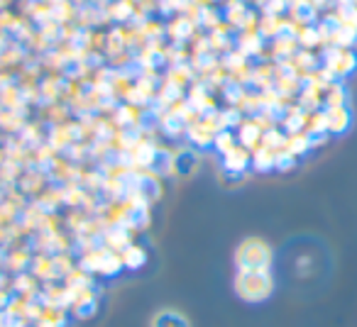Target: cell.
<instances>
[{
  "label": "cell",
  "mask_w": 357,
  "mask_h": 327,
  "mask_svg": "<svg viewBox=\"0 0 357 327\" xmlns=\"http://www.w3.org/2000/svg\"><path fill=\"white\" fill-rule=\"evenodd\" d=\"M240 264L243 271H264L269 264V249L262 242H245L240 249Z\"/></svg>",
  "instance_id": "obj_2"
},
{
  "label": "cell",
  "mask_w": 357,
  "mask_h": 327,
  "mask_svg": "<svg viewBox=\"0 0 357 327\" xmlns=\"http://www.w3.org/2000/svg\"><path fill=\"white\" fill-rule=\"evenodd\" d=\"M269 276L264 271H243L238 281V291L248 301H262L264 296H269Z\"/></svg>",
  "instance_id": "obj_1"
},
{
  "label": "cell",
  "mask_w": 357,
  "mask_h": 327,
  "mask_svg": "<svg viewBox=\"0 0 357 327\" xmlns=\"http://www.w3.org/2000/svg\"><path fill=\"white\" fill-rule=\"evenodd\" d=\"M152 327H189V322L181 312H159L154 317Z\"/></svg>",
  "instance_id": "obj_3"
}]
</instances>
